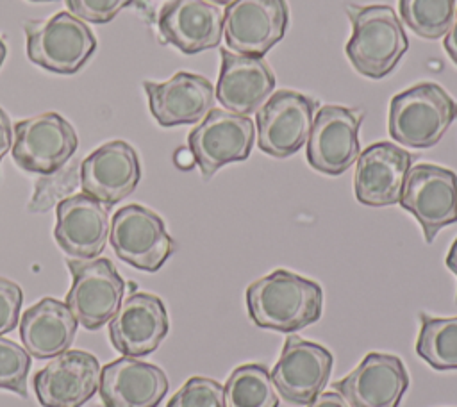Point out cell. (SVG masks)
Wrapping results in <instances>:
<instances>
[{"instance_id": "obj_38", "label": "cell", "mask_w": 457, "mask_h": 407, "mask_svg": "<svg viewBox=\"0 0 457 407\" xmlns=\"http://www.w3.org/2000/svg\"><path fill=\"white\" fill-rule=\"evenodd\" d=\"M5 54H7V50H5V45H4V41L0 39V66L4 64V59H5Z\"/></svg>"}, {"instance_id": "obj_5", "label": "cell", "mask_w": 457, "mask_h": 407, "mask_svg": "<svg viewBox=\"0 0 457 407\" xmlns=\"http://www.w3.org/2000/svg\"><path fill=\"white\" fill-rule=\"evenodd\" d=\"M71 273V286L66 305L79 323L87 330H96L116 314L125 282L114 264L105 257L66 259Z\"/></svg>"}, {"instance_id": "obj_2", "label": "cell", "mask_w": 457, "mask_h": 407, "mask_svg": "<svg viewBox=\"0 0 457 407\" xmlns=\"http://www.w3.org/2000/svg\"><path fill=\"white\" fill-rule=\"evenodd\" d=\"M352 36L346 57L364 77L382 79L395 70L409 48L402 21L389 5H346Z\"/></svg>"}, {"instance_id": "obj_30", "label": "cell", "mask_w": 457, "mask_h": 407, "mask_svg": "<svg viewBox=\"0 0 457 407\" xmlns=\"http://www.w3.org/2000/svg\"><path fill=\"white\" fill-rule=\"evenodd\" d=\"M57 171H54L48 177L37 180L34 198L29 204L30 211H34V212L46 211L48 207H52L55 204V200H61V198L64 200V196L77 187L79 175H77V166L75 164L64 168L59 175H57Z\"/></svg>"}, {"instance_id": "obj_28", "label": "cell", "mask_w": 457, "mask_h": 407, "mask_svg": "<svg viewBox=\"0 0 457 407\" xmlns=\"http://www.w3.org/2000/svg\"><path fill=\"white\" fill-rule=\"evenodd\" d=\"M30 357L25 348L7 337H0V389L27 396Z\"/></svg>"}, {"instance_id": "obj_24", "label": "cell", "mask_w": 457, "mask_h": 407, "mask_svg": "<svg viewBox=\"0 0 457 407\" xmlns=\"http://www.w3.org/2000/svg\"><path fill=\"white\" fill-rule=\"evenodd\" d=\"M77 323L64 302L43 298L29 307L20 320L23 348L37 359L55 357L71 346Z\"/></svg>"}, {"instance_id": "obj_31", "label": "cell", "mask_w": 457, "mask_h": 407, "mask_svg": "<svg viewBox=\"0 0 457 407\" xmlns=\"http://www.w3.org/2000/svg\"><path fill=\"white\" fill-rule=\"evenodd\" d=\"M134 2L136 0H66V5L71 14L82 21L107 23Z\"/></svg>"}, {"instance_id": "obj_34", "label": "cell", "mask_w": 457, "mask_h": 407, "mask_svg": "<svg viewBox=\"0 0 457 407\" xmlns=\"http://www.w3.org/2000/svg\"><path fill=\"white\" fill-rule=\"evenodd\" d=\"M305 407H348V403L341 398L339 393L336 391H327V393H320L311 403H307Z\"/></svg>"}, {"instance_id": "obj_25", "label": "cell", "mask_w": 457, "mask_h": 407, "mask_svg": "<svg viewBox=\"0 0 457 407\" xmlns=\"http://www.w3.org/2000/svg\"><path fill=\"white\" fill-rule=\"evenodd\" d=\"M227 407H278V393L261 362L237 366L223 387Z\"/></svg>"}, {"instance_id": "obj_37", "label": "cell", "mask_w": 457, "mask_h": 407, "mask_svg": "<svg viewBox=\"0 0 457 407\" xmlns=\"http://www.w3.org/2000/svg\"><path fill=\"white\" fill-rule=\"evenodd\" d=\"M446 268L457 277V237L453 239L448 253H446ZM455 303H457V295H455Z\"/></svg>"}, {"instance_id": "obj_32", "label": "cell", "mask_w": 457, "mask_h": 407, "mask_svg": "<svg viewBox=\"0 0 457 407\" xmlns=\"http://www.w3.org/2000/svg\"><path fill=\"white\" fill-rule=\"evenodd\" d=\"M21 302V287L5 277H0V336L11 332L18 325Z\"/></svg>"}, {"instance_id": "obj_22", "label": "cell", "mask_w": 457, "mask_h": 407, "mask_svg": "<svg viewBox=\"0 0 457 407\" xmlns=\"http://www.w3.org/2000/svg\"><path fill=\"white\" fill-rule=\"evenodd\" d=\"M168 386L159 366L125 355L102 368L98 393L104 407H157Z\"/></svg>"}, {"instance_id": "obj_16", "label": "cell", "mask_w": 457, "mask_h": 407, "mask_svg": "<svg viewBox=\"0 0 457 407\" xmlns=\"http://www.w3.org/2000/svg\"><path fill=\"white\" fill-rule=\"evenodd\" d=\"M170 321L162 300L152 293H132L109 321L114 350L127 357H145L168 336Z\"/></svg>"}, {"instance_id": "obj_3", "label": "cell", "mask_w": 457, "mask_h": 407, "mask_svg": "<svg viewBox=\"0 0 457 407\" xmlns=\"http://www.w3.org/2000/svg\"><path fill=\"white\" fill-rule=\"evenodd\" d=\"M455 120L457 102L434 82L416 84L389 102V134L409 148L437 145Z\"/></svg>"}, {"instance_id": "obj_8", "label": "cell", "mask_w": 457, "mask_h": 407, "mask_svg": "<svg viewBox=\"0 0 457 407\" xmlns=\"http://www.w3.org/2000/svg\"><path fill=\"white\" fill-rule=\"evenodd\" d=\"M109 239L121 261L150 273L157 271L175 250L162 218L139 204H129L114 212Z\"/></svg>"}, {"instance_id": "obj_6", "label": "cell", "mask_w": 457, "mask_h": 407, "mask_svg": "<svg viewBox=\"0 0 457 407\" xmlns=\"http://www.w3.org/2000/svg\"><path fill=\"white\" fill-rule=\"evenodd\" d=\"M400 205L418 220L425 241L432 243L443 227L457 221V173L430 162L411 166Z\"/></svg>"}, {"instance_id": "obj_29", "label": "cell", "mask_w": 457, "mask_h": 407, "mask_svg": "<svg viewBox=\"0 0 457 407\" xmlns=\"http://www.w3.org/2000/svg\"><path fill=\"white\" fill-rule=\"evenodd\" d=\"M166 407H227L225 391L209 377H191L171 396Z\"/></svg>"}, {"instance_id": "obj_15", "label": "cell", "mask_w": 457, "mask_h": 407, "mask_svg": "<svg viewBox=\"0 0 457 407\" xmlns=\"http://www.w3.org/2000/svg\"><path fill=\"white\" fill-rule=\"evenodd\" d=\"M409 387V375L400 357L370 352L353 371L332 382L348 407H398Z\"/></svg>"}, {"instance_id": "obj_21", "label": "cell", "mask_w": 457, "mask_h": 407, "mask_svg": "<svg viewBox=\"0 0 457 407\" xmlns=\"http://www.w3.org/2000/svg\"><path fill=\"white\" fill-rule=\"evenodd\" d=\"M157 27L166 43L193 55L220 45L223 12L207 0H170L159 12Z\"/></svg>"}, {"instance_id": "obj_19", "label": "cell", "mask_w": 457, "mask_h": 407, "mask_svg": "<svg viewBox=\"0 0 457 407\" xmlns=\"http://www.w3.org/2000/svg\"><path fill=\"white\" fill-rule=\"evenodd\" d=\"M109 228V207L86 193L68 196L57 204L54 237L71 257H98L105 248Z\"/></svg>"}, {"instance_id": "obj_7", "label": "cell", "mask_w": 457, "mask_h": 407, "mask_svg": "<svg viewBox=\"0 0 457 407\" xmlns=\"http://www.w3.org/2000/svg\"><path fill=\"white\" fill-rule=\"evenodd\" d=\"M320 102L291 89L275 91L255 112L257 145L271 157L296 154L309 137Z\"/></svg>"}, {"instance_id": "obj_18", "label": "cell", "mask_w": 457, "mask_h": 407, "mask_svg": "<svg viewBox=\"0 0 457 407\" xmlns=\"http://www.w3.org/2000/svg\"><path fill=\"white\" fill-rule=\"evenodd\" d=\"M411 162L412 155L389 141L370 145L357 157L353 175L355 198L370 207L398 204Z\"/></svg>"}, {"instance_id": "obj_11", "label": "cell", "mask_w": 457, "mask_h": 407, "mask_svg": "<svg viewBox=\"0 0 457 407\" xmlns=\"http://www.w3.org/2000/svg\"><path fill=\"white\" fill-rule=\"evenodd\" d=\"M255 127L248 116L211 109L187 136L189 150L202 177L211 179L221 166L245 161L253 146Z\"/></svg>"}, {"instance_id": "obj_10", "label": "cell", "mask_w": 457, "mask_h": 407, "mask_svg": "<svg viewBox=\"0 0 457 407\" xmlns=\"http://www.w3.org/2000/svg\"><path fill=\"white\" fill-rule=\"evenodd\" d=\"M361 109L323 105L318 109L307 137V162L325 175L345 173L359 157Z\"/></svg>"}, {"instance_id": "obj_17", "label": "cell", "mask_w": 457, "mask_h": 407, "mask_svg": "<svg viewBox=\"0 0 457 407\" xmlns=\"http://www.w3.org/2000/svg\"><path fill=\"white\" fill-rule=\"evenodd\" d=\"M139 157L121 139L98 146L80 162V186L84 193L107 207L127 198L139 184Z\"/></svg>"}, {"instance_id": "obj_9", "label": "cell", "mask_w": 457, "mask_h": 407, "mask_svg": "<svg viewBox=\"0 0 457 407\" xmlns=\"http://www.w3.org/2000/svg\"><path fill=\"white\" fill-rule=\"evenodd\" d=\"M77 145L71 123L48 111L14 125L12 159L25 171L50 175L71 159Z\"/></svg>"}, {"instance_id": "obj_26", "label": "cell", "mask_w": 457, "mask_h": 407, "mask_svg": "<svg viewBox=\"0 0 457 407\" xmlns=\"http://www.w3.org/2000/svg\"><path fill=\"white\" fill-rule=\"evenodd\" d=\"M416 353L434 370H457V316L434 318L420 312Z\"/></svg>"}, {"instance_id": "obj_40", "label": "cell", "mask_w": 457, "mask_h": 407, "mask_svg": "<svg viewBox=\"0 0 457 407\" xmlns=\"http://www.w3.org/2000/svg\"><path fill=\"white\" fill-rule=\"evenodd\" d=\"M30 2H54V0H30Z\"/></svg>"}, {"instance_id": "obj_23", "label": "cell", "mask_w": 457, "mask_h": 407, "mask_svg": "<svg viewBox=\"0 0 457 407\" xmlns=\"http://www.w3.org/2000/svg\"><path fill=\"white\" fill-rule=\"evenodd\" d=\"M221 68L216 84V98L236 114H252L271 96L275 75L262 57L243 55L221 48Z\"/></svg>"}, {"instance_id": "obj_39", "label": "cell", "mask_w": 457, "mask_h": 407, "mask_svg": "<svg viewBox=\"0 0 457 407\" xmlns=\"http://www.w3.org/2000/svg\"><path fill=\"white\" fill-rule=\"evenodd\" d=\"M207 2H211V4H214V5H228V4H232L234 0H207Z\"/></svg>"}, {"instance_id": "obj_35", "label": "cell", "mask_w": 457, "mask_h": 407, "mask_svg": "<svg viewBox=\"0 0 457 407\" xmlns=\"http://www.w3.org/2000/svg\"><path fill=\"white\" fill-rule=\"evenodd\" d=\"M443 45H445V50L448 52L450 59L457 64V9H455L453 20H452V23H450V27H448V30L445 34Z\"/></svg>"}, {"instance_id": "obj_36", "label": "cell", "mask_w": 457, "mask_h": 407, "mask_svg": "<svg viewBox=\"0 0 457 407\" xmlns=\"http://www.w3.org/2000/svg\"><path fill=\"white\" fill-rule=\"evenodd\" d=\"M175 164L180 168V170H189L193 164H196L195 162V157H193V154H191V150L189 148H179L177 152H175Z\"/></svg>"}, {"instance_id": "obj_13", "label": "cell", "mask_w": 457, "mask_h": 407, "mask_svg": "<svg viewBox=\"0 0 457 407\" xmlns=\"http://www.w3.org/2000/svg\"><path fill=\"white\" fill-rule=\"evenodd\" d=\"M332 364L334 357L325 346L298 336H287L271 370V380L287 403L307 405L325 387Z\"/></svg>"}, {"instance_id": "obj_14", "label": "cell", "mask_w": 457, "mask_h": 407, "mask_svg": "<svg viewBox=\"0 0 457 407\" xmlns=\"http://www.w3.org/2000/svg\"><path fill=\"white\" fill-rule=\"evenodd\" d=\"M100 362L84 350H66L41 368L32 380L43 407H82L100 386Z\"/></svg>"}, {"instance_id": "obj_1", "label": "cell", "mask_w": 457, "mask_h": 407, "mask_svg": "<svg viewBox=\"0 0 457 407\" xmlns=\"http://www.w3.org/2000/svg\"><path fill=\"white\" fill-rule=\"evenodd\" d=\"M246 309L257 327L293 334L321 318L323 291L311 278L275 270L246 287Z\"/></svg>"}, {"instance_id": "obj_33", "label": "cell", "mask_w": 457, "mask_h": 407, "mask_svg": "<svg viewBox=\"0 0 457 407\" xmlns=\"http://www.w3.org/2000/svg\"><path fill=\"white\" fill-rule=\"evenodd\" d=\"M12 145V127L5 111L0 107V162Z\"/></svg>"}, {"instance_id": "obj_20", "label": "cell", "mask_w": 457, "mask_h": 407, "mask_svg": "<svg viewBox=\"0 0 457 407\" xmlns=\"http://www.w3.org/2000/svg\"><path fill=\"white\" fill-rule=\"evenodd\" d=\"M152 116L161 127L196 123L214 105V87L202 77L189 71H177L164 82L146 80L143 84Z\"/></svg>"}, {"instance_id": "obj_4", "label": "cell", "mask_w": 457, "mask_h": 407, "mask_svg": "<svg viewBox=\"0 0 457 407\" xmlns=\"http://www.w3.org/2000/svg\"><path fill=\"white\" fill-rule=\"evenodd\" d=\"M23 29L29 59L52 73L79 71L96 48L91 29L66 11L48 20L27 21Z\"/></svg>"}, {"instance_id": "obj_27", "label": "cell", "mask_w": 457, "mask_h": 407, "mask_svg": "<svg viewBox=\"0 0 457 407\" xmlns=\"http://www.w3.org/2000/svg\"><path fill=\"white\" fill-rule=\"evenodd\" d=\"M402 21L420 37L439 39L446 34L455 0H398Z\"/></svg>"}, {"instance_id": "obj_12", "label": "cell", "mask_w": 457, "mask_h": 407, "mask_svg": "<svg viewBox=\"0 0 457 407\" xmlns=\"http://www.w3.org/2000/svg\"><path fill=\"white\" fill-rule=\"evenodd\" d=\"M286 0H234L223 12V34L230 50L262 57L286 34Z\"/></svg>"}]
</instances>
